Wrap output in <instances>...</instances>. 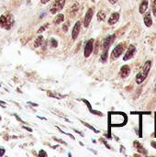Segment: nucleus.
I'll return each instance as SVG.
<instances>
[{
  "label": "nucleus",
  "mask_w": 156,
  "mask_h": 157,
  "mask_svg": "<svg viewBox=\"0 0 156 157\" xmlns=\"http://www.w3.org/2000/svg\"><path fill=\"white\" fill-rule=\"evenodd\" d=\"M50 0H40V2H41V4H46V3H48Z\"/></svg>",
  "instance_id": "obj_28"
},
{
  "label": "nucleus",
  "mask_w": 156,
  "mask_h": 157,
  "mask_svg": "<svg viewBox=\"0 0 156 157\" xmlns=\"http://www.w3.org/2000/svg\"><path fill=\"white\" fill-rule=\"evenodd\" d=\"M4 154H5V150L2 148V149H0V156H2V155H4Z\"/></svg>",
  "instance_id": "obj_26"
},
{
  "label": "nucleus",
  "mask_w": 156,
  "mask_h": 157,
  "mask_svg": "<svg viewBox=\"0 0 156 157\" xmlns=\"http://www.w3.org/2000/svg\"><path fill=\"white\" fill-rule=\"evenodd\" d=\"M94 15V9L93 8H89L88 11L86 12V17H85V20H84V26L86 28H87L91 22V19H92V17Z\"/></svg>",
  "instance_id": "obj_8"
},
{
  "label": "nucleus",
  "mask_w": 156,
  "mask_h": 157,
  "mask_svg": "<svg viewBox=\"0 0 156 157\" xmlns=\"http://www.w3.org/2000/svg\"><path fill=\"white\" fill-rule=\"evenodd\" d=\"M80 29H81V22L80 21H77L73 29V33H72V38L73 40H75L80 32Z\"/></svg>",
  "instance_id": "obj_10"
},
{
  "label": "nucleus",
  "mask_w": 156,
  "mask_h": 157,
  "mask_svg": "<svg viewBox=\"0 0 156 157\" xmlns=\"http://www.w3.org/2000/svg\"><path fill=\"white\" fill-rule=\"evenodd\" d=\"M108 1H109V3H110L111 5H115L119 0H108Z\"/></svg>",
  "instance_id": "obj_25"
},
{
  "label": "nucleus",
  "mask_w": 156,
  "mask_h": 157,
  "mask_svg": "<svg viewBox=\"0 0 156 157\" xmlns=\"http://www.w3.org/2000/svg\"><path fill=\"white\" fill-rule=\"evenodd\" d=\"M108 50H105V51L103 52L101 57H100V61H101L102 63H106L107 60H108Z\"/></svg>",
  "instance_id": "obj_17"
},
{
  "label": "nucleus",
  "mask_w": 156,
  "mask_h": 157,
  "mask_svg": "<svg viewBox=\"0 0 156 157\" xmlns=\"http://www.w3.org/2000/svg\"><path fill=\"white\" fill-rule=\"evenodd\" d=\"M92 1H95V0H92Z\"/></svg>",
  "instance_id": "obj_31"
},
{
  "label": "nucleus",
  "mask_w": 156,
  "mask_h": 157,
  "mask_svg": "<svg viewBox=\"0 0 156 157\" xmlns=\"http://www.w3.org/2000/svg\"><path fill=\"white\" fill-rule=\"evenodd\" d=\"M152 146H153V147H154V148H156V143H155V142H153V143H152Z\"/></svg>",
  "instance_id": "obj_29"
},
{
  "label": "nucleus",
  "mask_w": 156,
  "mask_h": 157,
  "mask_svg": "<svg viewBox=\"0 0 156 157\" xmlns=\"http://www.w3.org/2000/svg\"><path fill=\"white\" fill-rule=\"evenodd\" d=\"M148 5H149V1L148 0H143L140 6H139V12L141 14H144L148 8Z\"/></svg>",
  "instance_id": "obj_13"
},
{
  "label": "nucleus",
  "mask_w": 156,
  "mask_h": 157,
  "mask_svg": "<svg viewBox=\"0 0 156 157\" xmlns=\"http://www.w3.org/2000/svg\"><path fill=\"white\" fill-rule=\"evenodd\" d=\"M151 67H152V61L151 60L146 61L144 63L143 66L142 67L141 71L136 75V83L138 85H141L146 79V77L148 76V74L151 70Z\"/></svg>",
  "instance_id": "obj_1"
},
{
  "label": "nucleus",
  "mask_w": 156,
  "mask_h": 157,
  "mask_svg": "<svg viewBox=\"0 0 156 157\" xmlns=\"http://www.w3.org/2000/svg\"><path fill=\"white\" fill-rule=\"evenodd\" d=\"M136 53V47L133 45V44H131L123 57V60L124 61H128V60H131V58H133V56L135 55Z\"/></svg>",
  "instance_id": "obj_5"
},
{
  "label": "nucleus",
  "mask_w": 156,
  "mask_h": 157,
  "mask_svg": "<svg viewBox=\"0 0 156 157\" xmlns=\"http://www.w3.org/2000/svg\"><path fill=\"white\" fill-rule=\"evenodd\" d=\"M124 46H125V43H120L114 48V50L112 51V53H111V59L112 60L118 59L123 53V52L125 50Z\"/></svg>",
  "instance_id": "obj_4"
},
{
  "label": "nucleus",
  "mask_w": 156,
  "mask_h": 157,
  "mask_svg": "<svg viewBox=\"0 0 156 157\" xmlns=\"http://www.w3.org/2000/svg\"><path fill=\"white\" fill-rule=\"evenodd\" d=\"M131 74V68L129 65H123L121 68H120V75L121 78H126L130 75Z\"/></svg>",
  "instance_id": "obj_9"
},
{
  "label": "nucleus",
  "mask_w": 156,
  "mask_h": 157,
  "mask_svg": "<svg viewBox=\"0 0 156 157\" xmlns=\"http://www.w3.org/2000/svg\"><path fill=\"white\" fill-rule=\"evenodd\" d=\"M120 19V13L118 12H114L110 15L109 18H108V24L109 25H114L116 24Z\"/></svg>",
  "instance_id": "obj_11"
},
{
  "label": "nucleus",
  "mask_w": 156,
  "mask_h": 157,
  "mask_svg": "<svg viewBox=\"0 0 156 157\" xmlns=\"http://www.w3.org/2000/svg\"><path fill=\"white\" fill-rule=\"evenodd\" d=\"M93 43H94V40H93V39L89 40L86 42V47H85V52H84V54H85V57H86V58L89 57L90 54L92 53L93 48H94V47H93Z\"/></svg>",
  "instance_id": "obj_7"
},
{
  "label": "nucleus",
  "mask_w": 156,
  "mask_h": 157,
  "mask_svg": "<svg viewBox=\"0 0 156 157\" xmlns=\"http://www.w3.org/2000/svg\"><path fill=\"white\" fill-rule=\"evenodd\" d=\"M42 42H43V37H42V36H39V37L35 40V41H34V47H36V48L40 47V46L41 45Z\"/></svg>",
  "instance_id": "obj_16"
},
{
  "label": "nucleus",
  "mask_w": 156,
  "mask_h": 157,
  "mask_svg": "<svg viewBox=\"0 0 156 157\" xmlns=\"http://www.w3.org/2000/svg\"><path fill=\"white\" fill-rule=\"evenodd\" d=\"M133 144H134V147L137 149V151H138L139 153H141V154H143V155H146V151H145L144 147H143L138 141H135V142L133 143Z\"/></svg>",
  "instance_id": "obj_14"
},
{
  "label": "nucleus",
  "mask_w": 156,
  "mask_h": 157,
  "mask_svg": "<svg viewBox=\"0 0 156 157\" xmlns=\"http://www.w3.org/2000/svg\"><path fill=\"white\" fill-rule=\"evenodd\" d=\"M14 22H15V19L11 14H6L0 17V28L10 29L13 27Z\"/></svg>",
  "instance_id": "obj_2"
},
{
  "label": "nucleus",
  "mask_w": 156,
  "mask_h": 157,
  "mask_svg": "<svg viewBox=\"0 0 156 157\" xmlns=\"http://www.w3.org/2000/svg\"><path fill=\"white\" fill-rule=\"evenodd\" d=\"M105 18H106V14L103 11H99L97 13V19H98V21H104Z\"/></svg>",
  "instance_id": "obj_18"
},
{
  "label": "nucleus",
  "mask_w": 156,
  "mask_h": 157,
  "mask_svg": "<svg viewBox=\"0 0 156 157\" xmlns=\"http://www.w3.org/2000/svg\"><path fill=\"white\" fill-rule=\"evenodd\" d=\"M115 39H116V35H115V34L108 36V37L104 40V41H103V50H104V51H105V50H108V51L110 45L113 43V41L115 40Z\"/></svg>",
  "instance_id": "obj_6"
},
{
  "label": "nucleus",
  "mask_w": 156,
  "mask_h": 157,
  "mask_svg": "<svg viewBox=\"0 0 156 157\" xmlns=\"http://www.w3.org/2000/svg\"><path fill=\"white\" fill-rule=\"evenodd\" d=\"M84 124H85V125H86V126H87V127H88V128H89V129H91V130H92V131H94V132H97V130H95V129H94V128H93V127H92V126H90V125H88V124H87V123H84Z\"/></svg>",
  "instance_id": "obj_24"
},
{
  "label": "nucleus",
  "mask_w": 156,
  "mask_h": 157,
  "mask_svg": "<svg viewBox=\"0 0 156 157\" xmlns=\"http://www.w3.org/2000/svg\"><path fill=\"white\" fill-rule=\"evenodd\" d=\"M64 4H65V0H54V2L52 3L50 8V12L51 14H55L59 12L60 10L63 9V7L64 6Z\"/></svg>",
  "instance_id": "obj_3"
},
{
  "label": "nucleus",
  "mask_w": 156,
  "mask_h": 157,
  "mask_svg": "<svg viewBox=\"0 0 156 157\" xmlns=\"http://www.w3.org/2000/svg\"><path fill=\"white\" fill-rule=\"evenodd\" d=\"M50 44H51V48H56L58 46V42L55 39H51V41H50Z\"/></svg>",
  "instance_id": "obj_21"
},
{
  "label": "nucleus",
  "mask_w": 156,
  "mask_h": 157,
  "mask_svg": "<svg viewBox=\"0 0 156 157\" xmlns=\"http://www.w3.org/2000/svg\"><path fill=\"white\" fill-rule=\"evenodd\" d=\"M48 26H49V24L47 23V24H45V25H43V26H41L40 29H39V30H38V33H41V32H43L47 28H48Z\"/></svg>",
  "instance_id": "obj_22"
},
{
  "label": "nucleus",
  "mask_w": 156,
  "mask_h": 157,
  "mask_svg": "<svg viewBox=\"0 0 156 157\" xmlns=\"http://www.w3.org/2000/svg\"><path fill=\"white\" fill-rule=\"evenodd\" d=\"M143 21H144L145 26L148 27V28L153 25V18L151 17V12L150 11H148V12L145 13V15L143 17Z\"/></svg>",
  "instance_id": "obj_12"
},
{
  "label": "nucleus",
  "mask_w": 156,
  "mask_h": 157,
  "mask_svg": "<svg viewBox=\"0 0 156 157\" xmlns=\"http://www.w3.org/2000/svg\"><path fill=\"white\" fill-rule=\"evenodd\" d=\"M1 104H3V105H4L5 103H4V102H2V101H0V105H1Z\"/></svg>",
  "instance_id": "obj_30"
},
{
  "label": "nucleus",
  "mask_w": 156,
  "mask_h": 157,
  "mask_svg": "<svg viewBox=\"0 0 156 157\" xmlns=\"http://www.w3.org/2000/svg\"><path fill=\"white\" fill-rule=\"evenodd\" d=\"M63 20H64V16H63V14H59V15H57L56 17L54 18L53 23H54V24H60V23H62Z\"/></svg>",
  "instance_id": "obj_15"
},
{
  "label": "nucleus",
  "mask_w": 156,
  "mask_h": 157,
  "mask_svg": "<svg viewBox=\"0 0 156 157\" xmlns=\"http://www.w3.org/2000/svg\"><path fill=\"white\" fill-rule=\"evenodd\" d=\"M77 9H78V4H75V6L74 5L73 6V7H72V9H71V16L73 17L75 13H76V11H77Z\"/></svg>",
  "instance_id": "obj_20"
},
{
  "label": "nucleus",
  "mask_w": 156,
  "mask_h": 157,
  "mask_svg": "<svg viewBox=\"0 0 156 157\" xmlns=\"http://www.w3.org/2000/svg\"><path fill=\"white\" fill-rule=\"evenodd\" d=\"M151 8H152V12L154 13V15L156 17V0H152Z\"/></svg>",
  "instance_id": "obj_19"
},
{
  "label": "nucleus",
  "mask_w": 156,
  "mask_h": 157,
  "mask_svg": "<svg viewBox=\"0 0 156 157\" xmlns=\"http://www.w3.org/2000/svg\"><path fill=\"white\" fill-rule=\"evenodd\" d=\"M68 28H69V23H65V24L63 25V31H66V30H68Z\"/></svg>",
  "instance_id": "obj_23"
},
{
  "label": "nucleus",
  "mask_w": 156,
  "mask_h": 157,
  "mask_svg": "<svg viewBox=\"0 0 156 157\" xmlns=\"http://www.w3.org/2000/svg\"><path fill=\"white\" fill-rule=\"evenodd\" d=\"M39 155H40V156H41V155H44V156H46V155H47V154H46V153H44V152H40V153L39 154Z\"/></svg>",
  "instance_id": "obj_27"
}]
</instances>
